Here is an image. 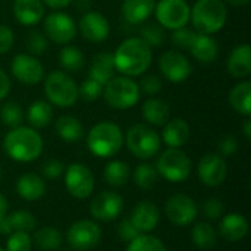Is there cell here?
<instances>
[{
  "label": "cell",
  "mask_w": 251,
  "mask_h": 251,
  "mask_svg": "<svg viewBox=\"0 0 251 251\" xmlns=\"http://www.w3.org/2000/svg\"><path fill=\"white\" fill-rule=\"evenodd\" d=\"M191 131L188 122L182 118H175V119H169L163 125V132L160 140L171 149H179L188 143Z\"/></svg>",
  "instance_id": "20"
},
{
  "label": "cell",
  "mask_w": 251,
  "mask_h": 251,
  "mask_svg": "<svg viewBox=\"0 0 251 251\" xmlns=\"http://www.w3.org/2000/svg\"><path fill=\"white\" fill-rule=\"evenodd\" d=\"M41 1H43V4H46V6H49V7H51V9L59 10V9H65V7H68V6L71 4V1H72V0H41Z\"/></svg>",
  "instance_id": "52"
},
{
  "label": "cell",
  "mask_w": 251,
  "mask_h": 251,
  "mask_svg": "<svg viewBox=\"0 0 251 251\" xmlns=\"http://www.w3.org/2000/svg\"><path fill=\"white\" fill-rule=\"evenodd\" d=\"M129 219L141 234H149L159 225L160 212H159V207L153 201L143 200L137 203Z\"/></svg>",
  "instance_id": "19"
},
{
  "label": "cell",
  "mask_w": 251,
  "mask_h": 251,
  "mask_svg": "<svg viewBox=\"0 0 251 251\" xmlns=\"http://www.w3.org/2000/svg\"><path fill=\"white\" fill-rule=\"evenodd\" d=\"M13 16L24 26L37 25L44 16V4L41 0H15Z\"/></svg>",
  "instance_id": "23"
},
{
  "label": "cell",
  "mask_w": 251,
  "mask_h": 251,
  "mask_svg": "<svg viewBox=\"0 0 251 251\" xmlns=\"http://www.w3.org/2000/svg\"><path fill=\"white\" fill-rule=\"evenodd\" d=\"M157 0H124L121 12L128 24L138 25L146 22L154 12Z\"/></svg>",
  "instance_id": "25"
},
{
  "label": "cell",
  "mask_w": 251,
  "mask_h": 251,
  "mask_svg": "<svg viewBox=\"0 0 251 251\" xmlns=\"http://www.w3.org/2000/svg\"><path fill=\"white\" fill-rule=\"evenodd\" d=\"M224 1L232 6H246L250 0H224Z\"/></svg>",
  "instance_id": "55"
},
{
  "label": "cell",
  "mask_w": 251,
  "mask_h": 251,
  "mask_svg": "<svg viewBox=\"0 0 251 251\" xmlns=\"http://www.w3.org/2000/svg\"><path fill=\"white\" fill-rule=\"evenodd\" d=\"M156 21L165 29H178L190 22L191 7L185 0H157L154 12Z\"/></svg>",
  "instance_id": "9"
},
{
  "label": "cell",
  "mask_w": 251,
  "mask_h": 251,
  "mask_svg": "<svg viewBox=\"0 0 251 251\" xmlns=\"http://www.w3.org/2000/svg\"><path fill=\"white\" fill-rule=\"evenodd\" d=\"M115 71L116 69H115V62H113V54L107 51H101L96 54L94 59L91 60L88 78L104 85L115 76Z\"/></svg>",
  "instance_id": "28"
},
{
  "label": "cell",
  "mask_w": 251,
  "mask_h": 251,
  "mask_svg": "<svg viewBox=\"0 0 251 251\" xmlns=\"http://www.w3.org/2000/svg\"><path fill=\"white\" fill-rule=\"evenodd\" d=\"M228 19V9L224 0H197L191 9L190 21L200 34H216Z\"/></svg>",
  "instance_id": "3"
},
{
  "label": "cell",
  "mask_w": 251,
  "mask_h": 251,
  "mask_svg": "<svg viewBox=\"0 0 251 251\" xmlns=\"http://www.w3.org/2000/svg\"><path fill=\"white\" fill-rule=\"evenodd\" d=\"M131 178V168L122 160H112L104 168V181L110 187H124Z\"/></svg>",
  "instance_id": "33"
},
{
  "label": "cell",
  "mask_w": 251,
  "mask_h": 251,
  "mask_svg": "<svg viewBox=\"0 0 251 251\" xmlns=\"http://www.w3.org/2000/svg\"><path fill=\"white\" fill-rule=\"evenodd\" d=\"M126 251H168L163 241L150 234H140L128 243Z\"/></svg>",
  "instance_id": "38"
},
{
  "label": "cell",
  "mask_w": 251,
  "mask_h": 251,
  "mask_svg": "<svg viewBox=\"0 0 251 251\" xmlns=\"http://www.w3.org/2000/svg\"><path fill=\"white\" fill-rule=\"evenodd\" d=\"M53 118V109L49 101L44 100H35L31 103L26 112V119L34 129H41L46 128Z\"/></svg>",
  "instance_id": "32"
},
{
  "label": "cell",
  "mask_w": 251,
  "mask_h": 251,
  "mask_svg": "<svg viewBox=\"0 0 251 251\" xmlns=\"http://www.w3.org/2000/svg\"><path fill=\"white\" fill-rule=\"evenodd\" d=\"M219 234L225 241L237 243L249 234V221L244 215L229 213L222 218L219 224Z\"/></svg>",
  "instance_id": "24"
},
{
  "label": "cell",
  "mask_w": 251,
  "mask_h": 251,
  "mask_svg": "<svg viewBox=\"0 0 251 251\" xmlns=\"http://www.w3.org/2000/svg\"><path fill=\"white\" fill-rule=\"evenodd\" d=\"M13 41H15L13 31L6 25H0V54L7 53L12 49Z\"/></svg>",
  "instance_id": "50"
},
{
  "label": "cell",
  "mask_w": 251,
  "mask_h": 251,
  "mask_svg": "<svg viewBox=\"0 0 251 251\" xmlns=\"http://www.w3.org/2000/svg\"><path fill=\"white\" fill-rule=\"evenodd\" d=\"M157 171L150 163H141L134 171V182L141 190H151L157 182Z\"/></svg>",
  "instance_id": "37"
},
{
  "label": "cell",
  "mask_w": 251,
  "mask_h": 251,
  "mask_svg": "<svg viewBox=\"0 0 251 251\" xmlns=\"http://www.w3.org/2000/svg\"><path fill=\"white\" fill-rule=\"evenodd\" d=\"M44 34L57 44H66L76 35V25L72 16L63 12H53L44 19Z\"/></svg>",
  "instance_id": "15"
},
{
  "label": "cell",
  "mask_w": 251,
  "mask_h": 251,
  "mask_svg": "<svg viewBox=\"0 0 251 251\" xmlns=\"http://www.w3.org/2000/svg\"><path fill=\"white\" fill-rule=\"evenodd\" d=\"M166 218L176 226L191 225L199 215L197 203L187 194H174L165 204Z\"/></svg>",
  "instance_id": "12"
},
{
  "label": "cell",
  "mask_w": 251,
  "mask_h": 251,
  "mask_svg": "<svg viewBox=\"0 0 251 251\" xmlns=\"http://www.w3.org/2000/svg\"><path fill=\"white\" fill-rule=\"evenodd\" d=\"M159 68L163 76L174 84H181L187 81L193 74V66L190 60L178 50L165 51L159 59Z\"/></svg>",
  "instance_id": "13"
},
{
  "label": "cell",
  "mask_w": 251,
  "mask_h": 251,
  "mask_svg": "<svg viewBox=\"0 0 251 251\" xmlns=\"http://www.w3.org/2000/svg\"><path fill=\"white\" fill-rule=\"evenodd\" d=\"M101 240V228L94 221L81 219L74 222L68 232L66 241L71 249L76 251H88L94 249Z\"/></svg>",
  "instance_id": "10"
},
{
  "label": "cell",
  "mask_w": 251,
  "mask_h": 251,
  "mask_svg": "<svg viewBox=\"0 0 251 251\" xmlns=\"http://www.w3.org/2000/svg\"><path fill=\"white\" fill-rule=\"evenodd\" d=\"M79 31L85 40L91 43H101L107 40L110 34V24L103 13L88 10L79 21Z\"/></svg>",
  "instance_id": "18"
},
{
  "label": "cell",
  "mask_w": 251,
  "mask_h": 251,
  "mask_svg": "<svg viewBox=\"0 0 251 251\" xmlns=\"http://www.w3.org/2000/svg\"><path fill=\"white\" fill-rule=\"evenodd\" d=\"M149 47H160L165 41V28L160 26L157 22L146 24L141 28V37Z\"/></svg>",
  "instance_id": "40"
},
{
  "label": "cell",
  "mask_w": 251,
  "mask_h": 251,
  "mask_svg": "<svg viewBox=\"0 0 251 251\" xmlns=\"http://www.w3.org/2000/svg\"><path fill=\"white\" fill-rule=\"evenodd\" d=\"M26 49L32 56H40L47 50V37L40 31H31L26 37Z\"/></svg>",
  "instance_id": "43"
},
{
  "label": "cell",
  "mask_w": 251,
  "mask_h": 251,
  "mask_svg": "<svg viewBox=\"0 0 251 251\" xmlns=\"http://www.w3.org/2000/svg\"><path fill=\"white\" fill-rule=\"evenodd\" d=\"M141 115L146 119L149 125L153 126H163L171 116V107L169 104L159 97H150L147 99L141 106Z\"/></svg>",
  "instance_id": "27"
},
{
  "label": "cell",
  "mask_w": 251,
  "mask_h": 251,
  "mask_svg": "<svg viewBox=\"0 0 251 251\" xmlns=\"http://www.w3.org/2000/svg\"><path fill=\"white\" fill-rule=\"evenodd\" d=\"M57 135L66 143H78L84 137V126L79 119L72 115L60 116L54 124Z\"/></svg>",
  "instance_id": "30"
},
{
  "label": "cell",
  "mask_w": 251,
  "mask_h": 251,
  "mask_svg": "<svg viewBox=\"0 0 251 251\" xmlns=\"http://www.w3.org/2000/svg\"><path fill=\"white\" fill-rule=\"evenodd\" d=\"M7 210H9V203H7V199L0 193V219L3 216L7 215Z\"/></svg>",
  "instance_id": "53"
},
{
  "label": "cell",
  "mask_w": 251,
  "mask_h": 251,
  "mask_svg": "<svg viewBox=\"0 0 251 251\" xmlns=\"http://www.w3.org/2000/svg\"><path fill=\"white\" fill-rule=\"evenodd\" d=\"M63 172H65V166L57 159H49L41 166V174L47 179H57Z\"/></svg>",
  "instance_id": "46"
},
{
  "label": "cell",
  "mask_w": 251,
  "mask_h": 251,
  "mask_svg": "<svg viewBox=\"0 0 251 251\" xmlns=\"http://www.w3.org/2000/svg\"><path fill=\"white\" fill-rule=\"evenodd\" d=\"M162 146L157 131L147 124H137L126 132V147L138 159L146 160L154 157Z\"/></svg>",
  "instance_id": "7"
},
{
  "label": "cell",
  "mask_w": 251,
  "mask_h": 251,
  "mask_svg": "<svg viewBox=\"0 0 251 251\" xmlns=\"http://www.w3.org/2000/svg\"><path fill=\"white\" fill-rule=\"evenodd\" d=\"M229 104L240 115L250 116L251 113V82L243 81L237 84L229 93Z\"/></svg>",
  "instance_id": "31"
},
{
  "label": "cell",
  "mask_w": 251,
  "mask_h": 251,
  "mask_svg": "<svg viewBox=\"0 0 251 251\" xmlns=\"http://www.w3.org/2000/svg\"><path fill=\"white\" fill-rule=\"evenodd\" d=\"M32 238L29 232H12L6 241V251H31Z\"/></svg>",
  "instance_id": "41"
},
{
  "label": "cell",
  "mask_w": 251,
  "mask_h": 251,
  "mask_svg": "<svg viewBox=\"0 0 251 251\" xmlns=\"http://www.w3.org/2000/svg\"><path fill=\"white\" fill-rule=\"evenodd\" d=\"M37 226L35 216L28 210H16L0 219V234L10 235L12 232H31Z\"/></svg>",
  "instance_id": "21"
},
{
  "label": "cell",
  "mask_w": 251,
  "mask_h": 251,
  "mask_svg": "<svg viewBox=\"0 0 251 251\" xmlns=\"http://www.w3.org/2000/svg\"><path fill=\"white\" fill-rule=\"evenodd\" d=\"M197 35V31L196 29H191V28H187V26H182V28H178L174 31L172 34V43L178 47V49H182V50H188L194 41Z\"/></svg>",
  "instance_id": "44"
},
{
  "label": "cell",
  "mask_w": 251,
  "mask_h": 251,
  "mask_svg": "<svg viewBox=\"0 0 251 251\" xmlns=\"http://www.w3.org/2000/svg\"><path fill=\"white\" fill-rule=\"evenodd\" d=\"M15 188L19 197L26 201H37L43 199L47 190L44 179L40 175L32 174V172H26L21 175L15 184Z\"/></svg>",
  "instance_id": "22"
},
{
  "label": "cell",
  "mask_w": 251,
  "mask_h": 251,
  "mask_svg": "<svg viewBox=\"0 0 251 251\" xmlns=\"http://www.w3.org/2000/svg\"><path fill=\"white\" fill-rule=\"evenodd\" d=\"M244 134H246V138L250 140L251 138V119L249 118L246 122H244Z\"/></svg>",
  "instance_id": "54"
},
{
  "label": "cell",
  "mask_w": 251,
  "mask_h": 251,
  "mask_svg": "<svg viewBox=\"0 0 251 251\" xmlns=\"http://www.w3.org/2000/svg\"><path fill=\"white\" fill-rule=\"evenodd\" d=\"M0 251H4V250H3V249H1V247H0Z\"/></svg>",
  "instance_id": "57"
},
{
  "label": "cell",
  "mask_w": 251,
  "mask_h": 251,
  "mask_svg": "<svg viewBox=\"0 0 251 251\" xmlns=\"http://www.w3.org/2000/svg\"><path fill=\"white\" fill-rule=\"evenodd\" d=\"M122 144L124 134L115 122H99L90 129L87 135V147L96 157H112L119 153Z\"/></svg>",
  "instance_id": "4"
},
{
  "label": "cell",
  "mask_w": 251,
  "mask_h": 251,
  "mask_svg": "<svg viewBox=\"0 0 251 251\" xmlns=\"http://www.w3.org/2000/svg\"><path fill=\"white\" fill-rule=\"evenodd\" d=\"M218 150L222 157L232 156L238 150V141L234 135H224L218 143Z\"/></svg>",
  "instance_id": "49"
},
{
  "label": "cell",
  "mask_w": 251,
  "mask_h": 251,
  "mask_svg": "<svg viewBox=\"0 0 251 251\" xmlns=\"http://www.w3.org/2000/svg\"><path fill=\"white\" fill-rule=\"evenodd\" d=\"M122 210L124 199L115 191H103L97 194L90 204V212L93 218L100 222H110L118 219Z\"/></svg>",
  "instance_id": "17"
},
{
  "label": "cell",
  "mask_w": 251,
  "mask_h": 251,
  "mask_svg": "<svg viewBox=\"0 0 251 251\" xmlns=\"http://www.w3.org/2000/svg\"><path fill=\"white\" fill-rule=\"evenodd\" d=\"M44 149V141L37 129L29 126L12 128L4 140L3 150L15 162L28 163L37 160Z\"/></svg>",
  "instance_id": "2"
},
{
  "label": "cell",
  "mask_w": 251,
  "mask_h": 251,
  "mask_svg": "<svg viewBox=\"0 0 251 251\" xmlns=\"http://www.w3.org/2000/svg\"><path fill=\"white\" fill-rule=\"evenodd\" d=\"M59 63L68 72H78L85 65L84 53L75 46H66L59 51Z\"/></svg>",
  "instance_id": "35"
},
{
  "label": "cell",
  "mask_w": 251,
  "mask_h": 251,
  "mask_svg": "<svg viewBox=\"0 0 251 251\" xmlns=\"http://www.w3.org/2000/svg\"><path fill=\"white\" fill-rule=\"evenodd\" d=\"M153 49L140 37L126 38L113 53L115 69L125 76H140L151 65Z\"/></svg>",
  "instance_id": "1"
},
{
  "label": "cell",
  "mask_w": 251,
  "mask_h": 251,
  "mask_svg": "<svg viewBox=\"0 0 251 251\" xmlns=\"http://www.w3.org/2000/svg\"><path fill=\"white\" fill-rule=\"evenodd\" d=\"M0 119L9 128L21 126L24 121V110L16 101H7L0 109Z\"/></svg>",
  "instance_id": "39"
},
{
  "label": "cell",
  "mask_w": 251,
  "mask_h": 251,
  "mask_svg": "<svg viewBox=\"0 0 251 251\" xmlns=\"http://www.w3.org/2000/svg\"><path fill=\"white\" fill-rule=\"evenodd\" d=\"M197 174L200 181L207 187L222 185L228 176V165L225 157H222L219 153L204 154L199 162Z\"/></svg>",
  "instance_id": "16"
},
{
  "label": "cell",
  "mask_w": 251,
  "mask_h": 251,
  "mask_svg": "<svg viewBox=\"0 0 251 251\" xmlns=\"http://www.w3.org/2000/svg\"><path fill=\"white\" fill-rule=\"evenodd\" d=\"M10 91V79L7 74L0 68V100H3Z\"/></svg>",
  "instance_id": "51"
},
{
  "label": "cell",
  "mask_w": 251,
  "mask_h": 251,
  "mask_svg": "<svg viewBox=\"0 0 251 251\" xmlns=\"http://www.w3.org/2000/svg\"><path fill=\"white\" fill-rule=\"evenodd\" d=\"M44 93L50 104L57 107H72L78 97V85L74 78L63 71H53L44 79Z\"/></svg>",
  "instance_id": "5"
},
{
  "label": "cell",
  "mask_w": 251,
  "mask_h": 251,
  "mask_svg": "<svg viewBox=\"0 0 251 251\" xmlns=\"http://www.w3.org/2000/svg\"><path fill=\"white\" fill-rule=\"evenodd\" d=\"M138 87H140L141 93H144L147 96H154V94H157L162 90V81L156 75H146L140 81Z\"/></svg>",
  "instance_id": "48"
},
{
  "label": "cell",
  "mask_w": 251,
  "mask_h": 251,
  "mask_svg": "<svg viewBox=\"0 0 251 251\" xmlns=\"http://www.w3.org/2000/svg\"><path fill=\"white\" fill-rule=\"evenodd\" d=\"M228 72L234 78H247L251 74V47L249 43L238 44L229 54Z\"/></svg>",
  "instance_id": "26"
},
{
  "label": "cell",
  "mask_w": 251,
  "mask_h": 251,
  "mask_svg": "<svg viewBox=\"0 0 251 251\" xmlns=\"http://www.w3.org/2000/svg\"><path fill=\"white\" fill-rule=\"evenodd\" d=\"M103 87L100 82L87 78L79 87H78V97H81L85 101H94L103 96Z\"/></svg>",
  "instance_id": "42"
},
{
  "label": "cell",
  "mask_w": 251,
  "mask_h": 251,
  "mask_svg": "<svg viewBox=\"0 0 251 251\" xmlns=\"http://www.w3.org/2000/svg\"><path fill=\"white\" fill-rule=\"evenodd\" d=\"M141 232L135 228V225L131 222V219H122L118 225V237L125 241V243H129L132 241L134 238H137Z\"/></svg>",
  "instance_id": "47"
},
{
  "label": "cell",
  "mask_w": 251,
  "mask_h": 251,
  "mask_svg": "<svg viewBox=\"0 0 251 251\" xmlns=\"http://www.w3.org/2000/svg\"><path fill=\"white\" fill-rule=\"evenodd\" d=\"M141 91L138 84L129 76H113L103 87V97L106 103L118 110L134 107L140 100Z\"/></svg>",
  "instance_id": "6"
},
{
  "label": "cell",
  "mask_w": 251,
  "mask_h": 251,
  "mask_svg": "<svg viewBox=\"0 0 251 251\" xmlns=\"http://www.w3.org/2000/svg\"><path fill=\"white\" fill-rule=\"evenodd\" d=\"M0 176H1V168H0Z\"/></svg>",
  "instance_id": "56"
},
{
  "label": "cell",
  "mask_w": 251,
  "mask_h": 251,
  "mask_svg": "<svg viewBox=\"0 0 251 251\" xmlns=\"http://www.w3.org/2000/svg\"><path fill=\"white\" fill-rule=\"evenodd\" d=\"M65 187L74 199L84 200L90 197L94 190V175L88 166L72 163L65 171Z\"/></svg>",
  "instance_id": "11"
},
{
  "label": "cell",
  "mask_w": 251,
  "mask_h": 251,
  "mask_svg": "<svg viewBox=\"0 0 251 251\" xmlns=\"http://www.w3.org/2000/svg\"><path fill=\"white\" fill-rule=\"evenodd\" d=\"M34 243L44 251H56L62 246V234L53 226H44L35 231Z\"/></svg>",
  "instance_id": "36"
},
{
  "label": "cell",
  "mask_w": 251,
  "mask_h": 251,
  "mask_svg": "<svg viewBox=\"0 0 251 251\" xmlns=\"http://www.w3.org/2000/svg\"><path fill=\"white\" fill-rule=\"evenodd\" d=\"M157 174L169 182H182L191 174V159L181 149L165 150L157 160Z\"/></svg>",
  "instance_id": "8"
},
{
  "label": "cell",
  "mask_w": 251,
  "mask_h": 251,
  "mask_svg": "<svg viewBox=\"0 0 251 251\" xmlns=\"http://www.w3.org/2000/svg\"><path fill=\"white\" fill-rule=\"evenodd\" d=\"M12 75L24 85H37L44 78V68L41 62L28 53H19L10 63Z\"/></svg>",
  "instance_id": "14"
},
{
  "label": "cell",
  "mask_w": 251,
  "mask_h": 251,
  "mask_svg": "<svg viewBox=\"0 0 251 251\" xmlns=\"http://www.w3.org/2000/svg\"><path fill=\"white\" fill-rule=\"evenodd\" d=\"M188 50L191 51L193 57L201 63H212L219 54V47H218L216 40L212 35L200 34V32H197Z\"/></svg>",
  "instance_id": "29"
},
{
  "label": "cell",
  "mask_w": 251,
  "mask_h": 251,
  "mask_svg": "<svg viewBox=\"0 0 251 251\" xmlns=\"http://www.w3.org/2000/svg\"><path fill=\"white\" fill-rule=\"evenodd\" d=\"M191 240L194 246L200 250H210L216 244V231L213 225L207 222H200L194 225L191 231Z\"/></svg>",
  "instance_id": "34"
},
{
  "label": "cell",
  "mask_w": 251,
  "mask_h": 251,
  "mask_svg": "<svg viewBox=\"0 0 251 251\" xmlns=\"http://www.w3.org/2000/svg\"><path fill=\"white\" fill-rule=\"evenodd\" d=\"M201 210H203V215H204L207 219L216 221V219H219V218L224 216L225 204H224L219 199H207L206 201H203Z\"/></svg>",
  "instance_id": "45"
}]
</instances>
